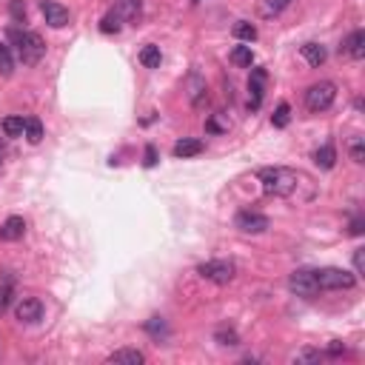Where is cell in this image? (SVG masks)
Wrapping results in <instances>:
<instances>
[{"label": "cell", "instance_id": "1", "mask_svg": "<svg viewBox=\"0 0 365 365\" xmlns=\"http://www.w3.org/2000/svg\"><path fill=\"white\" fill-rule=\"evenodd\" d=\"M257 180L263 182V192L271 197H294L300 182H306L300 171L285 169V166H266L257 171Z\"/></svg>", "mask_w": 365, "mask_h": 365}, {"label": "cell", "instance_id": "2", "mask_svg": "<svg viewBox=\"0 0 365 365\" xmlns=\"http://www.w3.org/2000/svg\"><path fill=\"white\" fill-rule=\"evenodd\" d=\"M6 38H9V43L15 46V52H17V57L23 60V66H38L41 60H43V55H46V43H43V38L38 31H29V29H9L6 31Z\"/></svg>", "mask_w": 365, "mask_h": 365}, {"label": "cell", "instance_id": "3", "mask_svg": "<svg viewBox=\"0 0 365 365\" xmlns=\"http://www.w3.org/2000/svg\"><path fill=\"white\" fill-rule=\"evenodd\" d=\"M314 277H317L320 291H348V288H354V285H357L354 271L334 269V266H328V269H317V271H314Z\"/></svg>", "mask_w": 365, "mask_h": 365}, {"label": "cell", "instance_id": "4", "mask_svg": "<svg viewBox=\"0 0 365 365\" xmlns=\"http://www.w3.org/2000/svg\"><path fill=\"white\" fill-rule=\"evenodd\" d=\"M334 100H337V83H331V80H320V83L308 86V92H306V108L314 115L331 108Z\"/></svg>", "mask_w": 365, "mask_h": 365}, {"label": "cell", "instance_id": "5", "mask_svg": "<svg viewBox=\"0 0 365 365\" xmlns=\"http://www.w3.org/2000/svg\"><path fill=\"white\" fill-rule=\"evenodd\" d=\"M197 274L214 285H229L237 274V266L231 260H208V263H200L197 266Z\"/></svg>", "mask_w": 365, "mask_h": 365}, {"label": "cell", "instance_id": "6", "mask_svg": "<svg viewBox=\"0 0 365 365\" xmlns=\"http://www.w3.org/2000/svg\"><path fill=\"white\" fill-rule=\"evenodd\" d=\"M234 229L237 231H243V234H263V231H269L271 229V220L266 214H260V211H237V217H234Z\"/></svg>", "mask_w": 365, "mask_h": 365}, {"label": "cell", "instance_id": "7", "mask_svg": "<svg viewBox=\"0 0 365 365\" xmlns=\"http://www.w3.org/2000/svg\"><path fill=\"white\" fill-rule=\"evenodd\" d=\"M288 288H291V294L306 297V300L317 297V291H320L317 277H314V271H311V269H297L294 274L288 277Z\"/></svg>", "mask_w": 365, "mask_h": 365}, {"label": "cell", "instance_id": "8", "mask_svg": "<svg viewBox=\"0 0 365 365\" xmlns=\"http://www.w3.org/2000/svg\"><path fill=\"white\" fill-rule=\"evenodd\" d=\"M266 80H269V71L263 66H254L251 75H248V108H251V112H257V108L263 106Z\"/></svg>", "mask_w": 365, "mask_h": 365}, {"label": "cell", "instance_id": "9", "mask_svg": "<svg viewBox=\"0 0 365 365\" xmlns=\"http://www.w3.org/2000/svg\"><path fill=\"white\" fill-rule=\"evenodd\" d=\"M15 317L26 325H34V322H41L43 320V303L38 297H23L15 308Z\"/></svg>", "mask_w": 365, "mask_h": 365}, {"label": "cell", "instance_id": "10", "mask_svg": "<svg viewBox=\"0 0 365 365\" xmlns=\"http://www.w3.org/2000/svg\"><path fill=\"white\" fill-rule=\"evenodd\" d=\"M41 12H43V17H46V23H49L52 29H63V26H69V20H71L69 9L60 6V3H55V0H43Z\"/></svg>", "mask_w": 365, "mask_h": 365}, {"label": "cell", "instance_id": "11", "mask_svg": "<svg viewBox=\"0 0 365 365\" xmlns=\"http://www.w3.org/2000/svg\"><path fill=\"white\" fill-rule=\"evenodd\" d=\"M340 52L348 55L351 60H362V57H365V31H362V29H354L348 38L343 41Z\"/></svg>", "mask_w": 365, "mask_h": 365}, {"label": "cell", "instance_id": "12", "mask_svg": "<svg viewBox=\"0 0 365 365\" xmlns=\"http://www.w3.org/2000/svg\"><path fill=\"white\" fill-rule=\"evenodd\" d=\"M203 149H206V143H203V140H197V137H182V140L174 143L171 155H174L177 160H186V157H197V155H203Z\"/></svg>", "mask_w": 365, "mask_h": 365}, {"label": "cell", "instance_id": "13", "mask_svg": "<svg viewBox=\"0 0 365 365\" xmlns=\"http://www.w3.org/2000/svg\"><path fill=\"white\" fill-rule=\"evenodd\" d=\"M186 89H189V100H192L194 108H200L208 100V89H206V80H203L200 71H192L189 80H186Z\"/></svg>", "mask_w": 365, "mask_h": 365}, {"label": "cell", "instance_id": "14", "mask_svg": "<svg viewBox=\"0 0 365 365\" xmlns=\"http://www.w3.org/2000/svg\"><path fill=\"white\" fill-rule=\"evenodd\" d=\"M23 234H26V220L23 217H6L3 220V226H0V240L3 243H15V240H23Z\"/></svg>", "mask_w": 365, "mask_h": 365}, {"label": "cell", "instance_id": "15", "mask_svg": "<svg viewBox=\"0 0 365 365\" xmlns=\"http://www.w3.org/2000/svg\"><path fill=\"white\" fill-rule=\"evenodd\" d=\"M115 12L120 15L123 23H137L140 15H143V0H117Z\"/></svg>", "mask_w": 365, "mask_h": 365}, {"label": "cell", "instance_id": "16", "mask_svg": "<svg viewBox=\"0 0 365 365\" xmlns=\"http://www.w3.org/2000/svg\"><path fill=\"white\" fill-rule=\"evenodd\" d=\"M106 362H112V365H143L145 362V354L137 351V348H120L115 354H108Z\"/></svg>", "mask_w": 365, "mask_h": 365}, {"label": "cell", "instance_id": "17", "mask_svg": "<svg viewBox=\"0 0 365 365\" xmlns=\"http://www.w3.org/2000/svg\"><path fill=\"white\" fill-rule=\"evenodd\" d=\"M300 55H303L306 63L314 66V69H320V66L328 60V52H325L322 43H303V46H300Z\"/></svg>", "mask_w": 365, "mask_h": 365}, {"label": "cell", "instance_id": "18", "mask_svg": "<svg viewBox=\"0 0 365 365\" xmlns=\"http://www.w3.org/2000/svg\"><path fill=\"white\" fill-rule=\"evenodd\" d=\"M314 163H317V169H322V171H331L334 163H337V149H334L331 143L320 145V149L314 152Z\"/></svg>", "mask_w": 365, "mask_h": 365}, {"label": "cell", "instance_id": "19", "mask_svg": "<svg viewBox=\"0 0 365 365\" xmlns=\"http://www.w3.org/2000/svg\"><path fill=\"white\" fill-rule=\"evenodd\" d=\"M137 60H140V63H143L145 69H160V63H163L160 46H155V43L143 46V49H140V55H137Z\"/></svg>", "mask_w": 365, "mask_h": 365}, {"label": "cell", "instance_id": "20", "mask_svg": "<svg viewBox=\"0 0 365 365\" xmlns=\"http://www.w3.org/2000/svg\"><path fill=\"white\" fill-rule=\"evenodd\" d=\"M23 137H26L29 143L38 145V143L43 140V123H41L38 117H26V123H23Z\"/></svg>", "mask_w": 365, "mask_h": 365}, {"label": "cell", "instance_id": "21", "mask_svg": "<svg viewBox=\"0 0 365 365\" xmlns=\"http://www.w3.org/2000/svg\"><path fill=\"white\" fill-rule=\"evenodd\" d=\"M231 31H234V38H237V41H245V43H254V41H257V26L248 23V20H240Z\"/></svg>", "mask_w": 365, "mask_h": 365}, {"label": "cell", "instance_id": "22", "mask_svg": "<svg viewBox=\"0 0 365 365\" xmlns=\"http://www.w3.org/2000/svg\"><path fill=\"white\" fill-rule=\"evenodd\" d=\"M294 0H263V6H260V15L263 17H277L280 12H285Z\"/></svg>", "mask_w": 365, "mask_h": 365}, {"label": "cell", "instance_id": "23", "mask_svg": "<svg viewBox=\"0 0 365 365\" xmlns=\"http://www.w3.org/2000/svg\"><path fill=\"white\" fill-rule=\"evenodd\" d=\"M120 29H123V20H120V15H117L115 9L103 15V20H100V31H103V34H117Z\"/></svg>", "mask_w": 365, "mask_h": 365}, {"label": "cell", "instance_id": "24", "mask_svg": "<svg viewBox=\"0 0 365 365\" xmlns=\"http://www.w3.org/2000/svg\"><path fill=\"white\" fill-rule=\"evenodd\" d=\"M231 63H234V66H243V69H251V66H254V52H251V46H234V49H231Z\"/></svg>", "mask_w": 365, "mask_h": 365}, {"label": "cell", "instance_id": "25", "mask_svg": "<svg viewBox=\"0 0 365 365\" xmlns=\"http://www.w3.org/2000/svg\"><path fill=\"white\" fill-rule=\"evenodd\" d=\"M15 71V57H12V49L6 43H0V75L3 78H12Z\"/></svg>", "mask_w": 365, "mask_h": 365}, {"label": "cell", "instance_id": "26", "mask_svg": "<svg viewBox=\"0 0 365 365\" xmlns=\"http://www.w3.org/2000/svg\"><path fill=\"white\" fill-rule=\"evenodd\" d=\"M291 123V106L288 103H280L277 108H274V115H271V126L274 129H285Z\"/></svg>", "mask_w": 365, "mask_h": 365}, {"label": "cell", "instance_id": "27", "mask_svg": "<svg viewBox=\"0 0 365 365\" xmlns=\"http://www.w3.org/2000/svg\"><path fill=\"white\" fill-rule=\"evenodd\" d=\"M206 131H211V134H223V131H229V117H226L223 112L211 115V117L206 120Z\"/></svg>", "mask_w": 365, "mask_h": 365}, {"label": "cell", "instance_id": "28", "mask_svg": "<svg viewBox=\"0 0 365 365\" xmlns=\"http://www.w3.org/2000/svg\"><path fill=\"white\" fill-rule=\"evenodd\" d=\"M23 123H26V117H17V115L6 117V120H3V131H6V137H23Z\"/></svg>", "mask_w": 365, "mask_h": 365}, {"label": "cell", "instance_id": "29", "mask_svg": "<svg viewBox=\"0 0 365 365\" xmlns=\"http://www.w3.org/2000/svg\"><path fill=\"white\" fill-rule=\"evenodd\" d=\"M145 331H149L152 337H157V340H160V337H166V334H169L166 320H163V317H152L149 322H145Z\"/></svg>", "mask_w": 365, "mask_h": 365}, {"label": "cell", "instance_id": "30", "mask_svg": "<svg viewBox=\"0 0 365 365\" xmlns=\"http://www.w3.org/2000/svg\"><path fill=\"white\" fill-rule=\"evenodd\" d=\"M348 155H351L354 163H365V143H362V137H354L348 143Z\"/></svg>", "mask_w": 365, "mask_h": 365}, {"label": "cell", "instance_id": "31", "mask_svg": "<svg viewBox=\"0 0 365 365\" xmlns=\"http://www.w3.org/2000/svg\"><path fill=\"white\" fill-rule=\"evenodd\" d=\"M214 340L220 345H240V337H237L234 328H220V331L214 334Z\"/></svg>", "mask_w": 365, "mask_h": 365}, {"label": "cell", "instance_id": "32", "mask_svg": "<svg viewBox=\"0 0 365 365\" xmlns=\"http://www.w3.org/2000/svg\"><path fill=\"white\" fill-rule=\"evenodd\" d=\"M12 303V282H0V314H3Z\"/></svg>", "mask_w": 365, "mask_h": 365}, {"label": "cell", "instance_id": "33", "mask_svg": "<svg viewBox=\"0 0 365 365\" xmlns=\"http://www.w3.org/2000/svg\"><path fill=\"white\" fill-rule=\"evenodd\" d=\"M325 354L322 351H311V348H306V351H300L297 357H294V362H320Z\"/></svg>", "mask_w": 365, "mask_h": 365}, {"label": "cell", "instance_id": "34", "mask_svg": "<svg viewBox=\"0 0 365 365\" xmlns=\"http://www.w3.org/2000/svg\"><path fill=\"white\" fill-rule=\"evenodd\" d=\"M9 9H12V17H15L17 23H23V20H26V3H23V0H12Z\"/></svg>", "mask_w": 365, "mask_h": 365}, {"label": "cell", "instance_id": "35", "mask_svg": "<svg viewBox=\"0 0 365 365\" xmlns=\"http://www.w3.org/2000/svg\"><path fill=\"white\" fill-rule=\"evenodd\" d=\"M143 157H145V160H143V166H145V169H155V166H157V149H155L152 143L145 145V155H143Z\"/></svg>", "mask_w": 365, "mask_h": 365}, {"label": "cell", "instance_id": "36", "mask_svg": "<svg viewBox=\"0 0 365 365\" xmlns=\"http://www.w3.org/2000/svg\"><path fill=\"white\" fill-rule=\"evenodd\" d=\"M328 357H340V354H345V345L340 343V340H334L331 345H328V351H325Z\"/></svg>", "mask_w": 365, "mask_h": 365}, {"label": "cell", "instance_id": "37", "mask_svg": "<svg viewBox=\"0 0 365 365\" xmlns=\"http://www.w3.org/2000/svg\"><path fill=\"white\" fill-rule=\"evenodd\" d=\"M359 274H362V248L354 251V277H359Z\"/></svg>", "mask_w": 365, "mask_h": 365}, {"label": "cell", "instance_id": "38", "mask_svg": "<svg viewBox=\"0 0 365 365\" xmlns=\"http://www.w3.org/2000/svg\"><path fill=\"white\" fill-rule=\"evenodd\" d=\"M348 234H354V237H359V234H362V217H354V220H351V229H348Z\"/></svg>", "mask_w": 365, "mask_h": 365}, {"label": "cell", "instance_id": "39", "mask_svg": "<svg viewBox=\"0 0 365 365\" xmlns=\"http://www.w3.org/2000/svg\"><path fill=\"white\" fill-rule=\"evenodd\" d=\"M192 3H194V6H197V3H200V0H192Z\"/></svg>", "mask_w": 365, "mask_h": 365}]
</instances>
